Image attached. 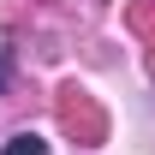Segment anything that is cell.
Returning <instances> with one entry per match:
<instances>
[{"instance_id":"6da1fadb","label":"cell","mask_w":155,"mask_h":155,"mask_svg":"<svg viewBox=\"0 0 155 155\" xmlns=\"http://www.w3.org/2000/svg\"><path fill=\"white\" fill-rule=\"evenodd\" d=\"M0 155H48V137L42 131H12L6 143H0Z\"/></svg>"},{"instance_id":"7a4b0ae2","label":"cell","mask_w":155,"mask_h":155,"mask_svg":"<svg viewBox=\"0 0 155 155\" xmlns=\"http://www.w3.org/2000/svg\"><path fill=\"white\" fill-rule=\"evenodd\" d=\"M6 72H12V54H6V48H0V84H6Z\"/></svg>"}]
</instances>
